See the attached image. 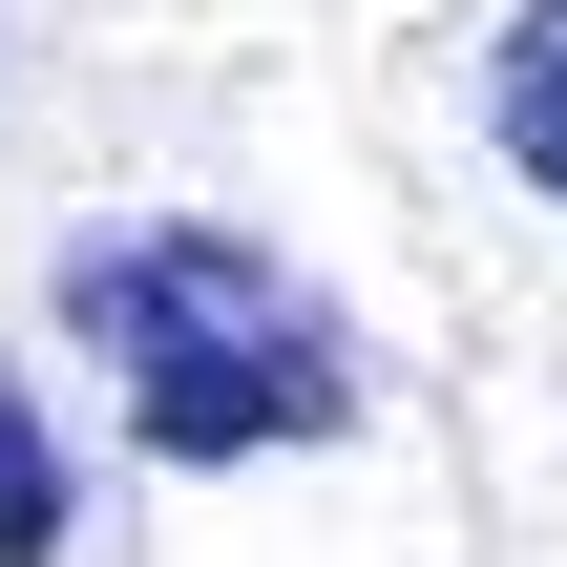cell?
<instances>
[{
    "instance_id": "cell-1",
    "label": "cell",
    "mask_w": 567,
    "mask_h": 567,
    "mask_svg": "<svg viewBox=\"0 0 567 567\" xmlns=\"http://www.w3.org/2000/svg\"><path fill=\"white\" fill-rule=\"evenodd\" d=\"M63 337L105 358L126 442L189 463V484L358 442V316H337L274 231H231V210H126V231H84V252H63Z\"/></svg>"
},
{
    "instance_id": "cell-2",
    "label": "cell",
    "mask_w": 567,
    "mask_h": 567,
    "mask_svg": "<svg viewBox=\"0 0 567 567\" xmlns=\"http://www.w3.org/2000/svg\"><path fill=\"white\" fill-rule=\"evenodd\" d=\"M484 147L567 210V0H505V42H484Z\"/></svg>"
},
{
    "instance_id": "cell-3",
    "label": "cell",
    "mask_w": 567,
    "mask_h": 567,
    "mask_svg": "<svg viewBox=\"0 0 567 567\" xmlns=\"http://www.w3.org/2000/svg\"><path fill=\"white\" fill-rule=\"evenodd\" d=\"M84 526V463H63V421H42V379L0 358V567H63Z\"/></svg>"
}]
</instances>
